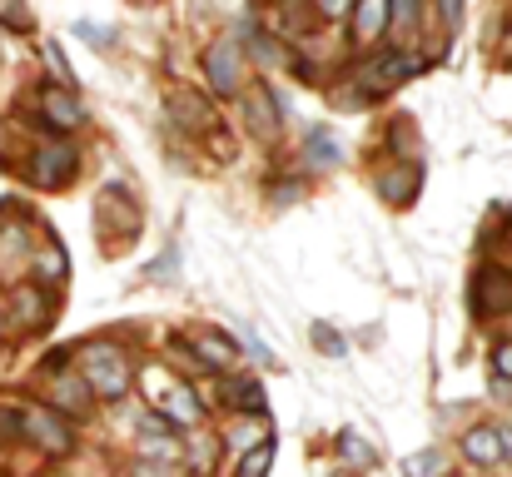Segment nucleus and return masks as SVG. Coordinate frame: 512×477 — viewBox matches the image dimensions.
<instances>
[{"label":"nucleus","instance_id":"6","mask_svg":"<svg viewBox=\"0 0 512 477\" xmlns=\"http://www.w3.org/2000/svg\"><path fill=\"white\" fill-rule=\"evenodd\" d=\"M40 110H45V120H50L55 130H75V125L85 120V110H80V100L70 95V85L45 90V95H40Z\"/></svg>","mask_w":512,"mask_h":477},{"label":"nucleus","instance_id":"26","mask_svg":"<svg viewBox=\"0 0 512 477\" xmlns=\"http://www.w3.org/2000/svg\"><path fill=\"white\" fill-rule=\"evenodd\" d=\"M135 477H170V468H165V463H150V458H140V463H135Z\"/></svg>","mask_w":512,"mask_h":477},{"label":"nucleus","instance_id":"7","mask_svg":"<svg viewBox=\"0 0 512 477\" xmlns=\"http://www.w3.org/2000/svg\"><path fill=\"white\" fill-rule=\"evenodd\" d=\"M244 115H249V125H254V135H274L279 130V100H274V90L269 85H254L249 95H244Z\"/></svg>","mask_w":512,"mask_h":477},{"label":"nucleus","instance_id":"3","mask_svg":"<svg viewBox=\"0 0 512 477\" xmlns=\"http://www.w3.org/2000/svg\"><path fill=\"white\" fill-rule=\"evenodd\" d=\"M418 65L403 55V50H388V55H378V60H368L363 70H358V85L368 90V95H383V90H393V85H403L408 75H413Z\"/></svg>","mask_w":512,"mask_h":477},{"label":"nucleus","instance_id":"14","mask_svg":"<svg viewBox=\"0 0 512 477\" xmlns=\"http://www.w3.org/2000/svg\"><path fill=\"white\" fill-rule=\"evenodd\" d=\"M413 184H418V174L398 169V174H383V179H378V194H383L388 204H403V199L413 194Z\"/></svg>","mask_w":512,"mask_h":477},{"label":"nucleus","instance_id":"13","mask_svg":"<svg viewBox=\"0 0 512 477\" xmlns=\"http://www.w3.org/2000/svg\"><path fill=\"white\" fill-rule=\"evenodd\" d=\"M224 393H229V403H234V408H249V413H264V388H259L254 378H234V383H229Z\"/></svg>","mask_w":512,"mask_h":477},{"label":"nucleus","instance_id":"11","mask_svg":"<svg viewBox=\"0 0 512 477\" xmlns=\"http://www.w3.org/2000/svg\"><path fill=\"white\" fill-rule=\"evenodd\" d=\"M170 115H179V125H189V130H204V125L214 120V110H209L199 95H189V90L170 95Z\"/></svg>","mask_w":512,"mask_h":477},{"label":"nucleus","instance_id":"23","mask_svg":"<svg viewBox=\"0 0 512 477\" xmlns=\"http://www.w3.org/2000/svg\"><path fill=\"white\" fill-rule=\"evenodd\" d=\"M0 20H5V25H20V30H25V25H30L35 15H30L25 5H0Z\"/></svg>","mask_w":512,"mask_h":477},{"label":"nucleus","instance_id":"12","mask_svg":"<svg viewBox=\"0 0 512 477\" xmlns=\"http://www.w3.org/2000/svg\"><path fill=\"white\" fill-rule=\"evenodd\" d=\"M403 477H448V453H438V448H423V453L403 458Z\"/></svg>","mask_w":512,"mask_h":477},{"label":"nucleus","instance_id":"10","mask_svg":"<svg viewBox=\"0 0 512 477\" xmlns=\"http://www.w3.org/2000/svg\"><path fill=\"white\" fill-rule=\"evenodd\" d=\"M388 20H393V5L363 0V5L353 10V40H378V35L388 30Z\"/></svg>","mask_w":512,"mask_h":477},{"label":"nucleus","instance_id":"19","mask_svg":"<svg viewBox=\"0 0 512 477\" xmlns=\"http://www.w3.org/2000/svg\"><path fill=\"white\" fill-rule=\"evenodd\" d=\"M339 448H343V458H353V463L373 468V448H363V443H358V433H343V438H339Z\"/></svg>","mask_w":512,"mask_h":477},{"label":"nucleus","instance_id":"1","mask_svg":"<svg viewBox=\"0 0 512 477\" xmlns=\"http://www.w3.org/2000/svg\"><path fill=\"white\" fill-rule=\"evenodd\" d=\"M85 388L100 398H120L130 388V358L115 343H95L85 353Z\"/></svg>","mask_w":512,"mask_h":477},{"label":"nucleus","instance_id":"15","mask_svg":"<svg viewBox=\"0 0 512 477\" xmlns=\"http://www.w3.org/2000/svg\"><path fill=\"white\" fill-rule=\"evenodd\" d=\"M174 408V418L179 423H194L199 418V403H194V393L184 388V383H170V393H165V413Z\"/></svg>","mask_w":512,"mask_h":477},{"label":"nucleus","instance_id":"21","mask_svg":"<svg viewBox=\"0 0 512 477\" xmlns=\"http://www.w3.org/2000/svg\"><path fill=\"white\" fill-rule=\"evenodd\" d=\"M174 269H179V254H165V259H160V264H150V269H145V274H150V279H155V284H170L174 279Z\"/></svg>","mask_w":512,"mask_h":477},{"label":"nucleus","instance_id":"28","mask_svg":"<svg viewBox=\"0 0 512 477\" xmlns=\"http://www.w3.org/2000/svg\"><path fill=\"white\" fill-rule=\"evenodd\" d=\"M60 403H70V408H85V398H80V388H75V383H60Z\"/></svg>","mask_w":512,"mask_h":477},{"label":"nucleus","instance_id":"8","mask_svg":"<svg viewBox=\"0 0 512 477\" xmlns=\"http://www.w3.org/2000/svg\"><path fill=\"white\" fill-rule=\"evenodd\" d=\"M463 453H468L478 468H493V463L508 458V433H498V428H473V433L463 438Z\"/></svg>","mask_w":512,"mask_h":477},{"label":"nucleus","instance_id":"4","mask_svg":"<svg viewBox=\"0 0 512 477\" xmlns=\"http://www.w3.org/2000/svg\"><path fill=\"white\" fill-rule=\"evenodd\" d=\"M473 309L483 318H498L512 309V274L508 269H483L473 284Z\"/></svg>","mask_w":512,"mask_h":477},{"label":"nucleus","instance_id":"18","mask_svg":"<svg viewBox=\"0 0 512 477\" xmlns=\"http://www.w3.org/2000/svg\"><path fill=\"white\" fill-rule=\"evenodd\" d=\"M229 443H234V448H264L269 433H264V423H239V428L229 433Z\"/></svg>","mask_w":512,"mask_h":477},{"label":"nucleus","instance_id":"20","mask_svg":"<svg viewBox=\"0 0 512 477\" xmlns=\"http://www.w3.org/2000/svg\"><path fill=\"white\" fill-rule=\"evenodd\" d=\"M314 348H324V353L343 358V338L334 333V328H324V323H314Z\"/></svg>","mask_w":512,"mask_h":477},{"label":"nucleus","instance_id":"2","mask_svg":"<svg viewBox=\"0 0 512 477\" xmlns=\"http://www.w3.org/2000/svg\"><path fill=\"white\" fill-rule=\"evenodd\" d=\"M204 75H209V90L214 95H234L239 80H244V55H239V40L224 35L204 50Z\"/></svg>","mask_w":512,"mask_h":477},{"label":"nucleus","instance_id":"5","mask_svg":"<svg viewBox=\"0 0 512 477\" xmlns=\"http://www.w3.org/2000/svg\"><path fill=\"white\" fill-rule=\"evenodd\" d=\"M20 433L35 438V443L50 448V453H65V448H70V428H65L55 413H45V408H25V413H20Z\"/></svg>","mask_w":512,"mask_h":477},{"label":"nucleus","instance_id":"16","mask_svg":"<svg viewBox=\"0 0 512 477\" xmlns=\"http://www.w3.org/2000/svg\"><path fill=\"white\" fill-rule=\"evenodd\" d=\"M309 164H319V169L339 164V145H334L324 130H314V135H309Z\"/></svg>","mask_w":512,"mask_h":477},{"label":"nucleus","instance_id":"25","mask_svg":"<svg viewBox=\"0 0 512 477\" xmlns=\"http://www.w3.org/2000/svg\"><path fill=\"white\" fill-rule=\"evenodd\" d=\"M45 60H50V65H55V75H60V80L70 85V65H65V55H60V45H55V40L45 45Z\"/></svg>","mask_w":512,"mask_h":477},{"label":"nucleus","instance_id":"24","mask_svg":"<svg viewBox=\"0 0 512 477\" xmlns=\"http://www.w3.org/2000/svg\"><path fill=\"white\" fill-rule=\"evenodd\" d=\"M413 20H418V5L408 0V5H393V25L398 30H413Z\"/></svg>","mask_w":512,"mask_h":477},{"label":"nucleus","instance_id":"27","mask_svg":"<svg viewBox=\"0 0 512 477\" xmlns=\"http://www.w3.org/2000/svg\"><path fill=\"white\" fill-rule=\"evenodd\" d=\"M493 368H498V378H512V343H503V348H498Z\"/></svg>","mask_w":512,"mask_h":477},{"label":"nucleus","instance_id":"17","mask_svg":"<svg viewBox=\"0 0 512 477\" xmlns=\"http://www.w3.org/2000/svg\"><path fill=\"white\" fill-rule=\"evenodd\" d=\"M269 468H274V443H264V448L244 453V463H239V477H264Z\"/></svg>","mask_w":512,"mask_h":477},{"label":"nucleus","instance_id":"22","mask_svg":"<svg viewBox=\"0 0 512 477\" xmlns=\"http://www.w3.org/2000/svg\"><path fill=\"white\" fill-rule=\"evenodd\" d=\"M75 35H85V40H90V45H100V50L110 45V30H105V25H90V20H80V25H75Z\"/></svg>","mask_w":512,"mask_h":477},{"label":"nucleus","instance_id":"9","mask_svg":"<svg viewBox=\"0 0 512 477\" xmlns=\"http://www.w3.org/2000/svg\"><path fill=\"white\" fill-rule=\"evenodd\" d=\"M70 174H75V150L70 145H45L35 155V179L40 184H65Z\"/></svg>","mask_w":512,"mask_h":477}]
</instances>
